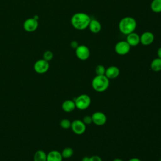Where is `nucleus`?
<instances>
[{"mask_svg": "<svg viewBox=\"0 0 161 161\" xmlns=\"http://www.w3.org/2000/svg\"><path fill=\"white\" fill-rule=\"evenodd\" d=\"M91 19L90 16L87 14L79 12L72 15L70 19V22L74 28L78 30H83L88 28Z\"/></svg>", "mask_w": 161, "mask_h": 161, "instance_id": "f257e3e1", "label": "nucleus"}, {"mask_svg": "<svg viewBox=\"0 0 161 161\" xmlns=\"http://www.w3.org/2000/svg\"><path fill=\"white\" fill-rule=\"evenodd\" d=\"M128 161H142V160L138 158H131L130 160H128Z\"/></svg>", "mask_w": 161, "mask_h": 161, "instance_id": "cd10ccee", "label": "nucleus"}, {"mask_svg": "<svg viewBox=\"0 0 161 161\" xmlns=\"http://www.w3.org/2000/svg\"><path fill=\"white\" fill-rule=\"evenodd\" d=\"M154 39V35L150 31H145L141 35H140V43L145 46L151 45L153 42Z\"/></svg>", "mask_w": 161, "mask_h": 161, "instance_id": "9b49d317", "label": "nucleus"}, {"mask_svg": "<svg viewBox=\"0 0 161 161\" xmlns=\"http://www.w3.org/2000/svg\"><path fill=\"white\" fill-rule=\"evenodd\" d=\"M89 157H84L82 158V161H89Z\"/></svg>", "mask_w": 161, "mask_h": 161, "instance_id": "c85d7f7f", "label": "nucleus"}, {"mask_svg": "<svg viewBox=\"0 0 161 161\" xmlns=\"http://www.w3.org/2000/svg\"><path fill=\"white\" fill-rule=\"evenodd\" d=\"M24 30L27 32H33L36 30L38 27V19L33 18L26 19L23 25Z\"/></svg>", "mask_w": 161, "mask_h": 161, "instance_id": "1a4fd4ad", "label": "nucleus"}, {"mask_svg": "<svg viewBox=\"0 0 161 161\" xmlns=\"http://www.w3.org/2000/svg\"><path fill=\"white\" fill-rule=\"evenodd\" d=\"M95 72L97 75H104L106 72V68L103 65H98L95 69Z\"/></svg>", "mask_w": 161, "mask_h": 161, "instance_id": "4be33fe9", "label": "nucleus"}, {"mask_svg": "<svg viewBox=\"0 0 161 161\" xmlns=\"http://www.w3.org/2000/svg\"><path fill=\"white\" fill-rule=\"evenodd\" d=\"M89 161H102V159L98 155H93L89 158Z\"/></svg>", "mask_w": 161, "mask_h": 161, "instance_id": "393cba45", "label": "nucleus"}, {"mask_svg": "<svg viewBox=\"0 0 161 161\" xmlns=\"http://www.w3.org/2000/svg\"><path fill=\"white\" fill-rule=\"evenodd\" d=\"M71 121L68 119H63L60 122V125L63 129H69L71 126Z\"/></svg>", "mask_w": 161, "mask_h": 161, "instance_id": "412c9836", "label": "nucleus"}, {"mask_svg": "<svg viewBox=\"0 0 161 161\" xmlns=\"http://www.w3.org/2000/svg\"><path fill=\"white\" fill-rule=\"evenodd\" d=\"M137 23L135 18L131 16H125L121 19L118 24L119 31L124 35H128L134 32L136 28Z\"/></svg>", "mask_w": 161, "mask_h": 161, "instance_id": "f03ea898", "label": "nucleus"}, {"mask_svg": "<svg viewBox=\"0 0 161 161\" xmlns=\"http://www.w3.org/2000/svg\"><path fill=\"white\" fill-rule=\"evenodd\" d=\"M126 41L131 47H136L140 43V35L135 32H132L126 35Z\"/></svg>", "mask_w": 161, "mask_h": 161, "instance_id": "ddd939ff", "label": "nucleus"}, {"mask_svg": "<svg viewBox=\"0 0 161 161\" xmlns=\"http://www.w3.org/2000/svg\"><path fill=\"white\" fill-rule=\"evenodd\" d=\"M113 161H123V160H121V158H116L115 159L113 160Z\"/></svg>", "mask_w": 161, "mask_h": 161, "instance_id": "c756f323", "label": "nucleus"}, {"mask_svg": "<svg viewBox=\"0 0 161 161\" xmlns=\"http://www.w3.org/2000/svg\"><path fill=\"white\" fill-rule=\"evenodd\" d=\"M150 68L154 72H159L161 70V58H154L150 64Z\"/></svg>", "mask_w": 161, "mask_h": 161, "instance_id": "a211bd4d", "label": "nucleus"}, {"mask_svg": "<svg viewBox=\"0 0 161 161\" xmlns=\"http://www.w3.org/2000/svg\"><path fill=\"white\" fill-rule=\"evenodd\" d=\"M79 45V43H78L76 40H73V41H72L71 43H70V47H71L72 48L75 49V50L77 48V47H78Z\"/></svg>", "mask_w": 161, "mask_h": 161, "instance_id": "a878e982", "label": "nucleus"}, {"mask_svg": "<svg viewBox=\"0 0 161 161\" xmlns=\"http://www.w3.org/2000/svg\"><path fill=\"white\" fill-rule=\"evenodd\" d=\"M119 73H120V70L119 68L116 66L112 65L106 69V72L104 75L109 79H113L117 78L119 76Z\"/></svg>", "mask_w": 161, "mask_h": 161, "instance_id": "f8f14e48", "label": "nucleus"}, {"mask_svg": "<svg viewBox=\"0 0 161 161\" xmlns=\"http://www.w3.org/2000/svg\"><path fill=\"white\" fill-rule=\"evenodd\" d=\"M33 161H47V153L42 150H37L34 154Z\"/></svg>", "mask_w": 161, "mask_h": 161, "instance_id": "f3484780", "label": "nucleus"}, {"mask_svg": "<svg viewBox=\"0 0 161 161\" xmlns=\"http://www.w3.org/2000/svg\"><path fill=\"white\" fill-rule=\"evenodd\" d=\"M74 101L76 108L80 110H85L87 109L91 103L90 96L86 94L79 95L77 97H75Z\"/></svg>", "mask_w": 161, "mask_h": 161, "instance_id": "20e7f679", "label": "nucleus"}, {"mask_svg": "<svg viewBox=\"0 0 161 161\" xmlns=\"http://www.w3.org/2000/svg\"><path fill=\"white\" fill-rule=\"evenodd\" d=\"M131 46L126 40H121L117 42L114 46L116 53L119 55H126L130 50Z\"/></svg>", "mask_w": 161, "mask_h": 161, "instance_id": "39448f33", "label": "nucleus"}, {"mask_svg": "<svg viewBox=\"0 0 161 161\" xmlns=\"http://www.w3.org/2000/svg\"><path fill=\"white\" fill-rule=\"evenodd\" d=\"M61 154L64 158H69L73 155L74 150L70 147H66L63 149V150L61 152Z\"/></svg>", "mask_w": 161, "mask_h": 161, "instance_id": "aec40b11", "label": "nucleus"}, {"mask_svg": "<svg viewBox=\"0 0 161 161\" xmlns=\"http://www.w3.org/2000/svg\"><path fill=\"white\" fill-rule=\"evenodd\" d=\"M157 55L158 57L161 58V47H160L158 50H157Z\"/></svg>", "mask_w": 161, "mask_h": 161, "instance_id": "bb28decb", "label": "nucleus"}, {"mask_svg": "<svg viewBox=\"0 0 161 161\" xmlns=\"http://www.w3.org/2000/svg\"><path fill=\"white\" fill-rule=\"evenodd\" d=\"M53 57V54L52 53V52H51L50 50H47L43 53V58L48 62L52 60Z\"/></svg>", "mask_w": 161, "mask_h": 161, "instance_id": "5701e85b", "label": "nucleus"}, {"mask_svg": "<svg viewBox=\"0 0 161 161\" xmlns=\"http://www.w3.org/2000/svg\"><path fill=\"white\" fill-rule=\"evenodd\" d=\"M158 161H161V158H160V159Z\"/></svg>", "mask_w": 161, "mask_h": 161, "instance_id": "7c9ffc66", "label": "nucleus"}, {"mask_svg": "<svg viewBox=\"0 0 161 161\" xmlns=\"http://www.w3.org/2000/svg\"><path fill=\"white\" fill-rule=\"evenodd\" d=\"M50 67L49 62L43 59L38 60L35 62L33 65L35 71L38 74H44L47 72Z\"/></svg>", "mask_w": 161, "mask_h": 161, "instance_id": "0eeeda50", "label": "nucleus"}, {"mask_svg": "<svg viewBox=\"0 0 161 161\" xmlns=\"http://www.w3.org/2000/svg\"><path fill=\"white\" fill-rule=\"evenodd\" d=\"M150 9L154 13H160L161 0H152L150 3Z\"/></svg>", "mask_w": 161, "mask_h": 161, "instance_id": "6ab92c4d", "label": "nucleus"}, {"mask_svg": "<svg viewBox=\"0 0 161 161\" xmlns=\"http://www.w3.org/2000/svg\"><path fill=\"white\" fill-rule=\"evenodd\" d=\"M91 32L93 33H97L101 30V25L100 22L95 19H91L88 26Z\"/></svg>", "mask_w": 161, "mask_h": 161, "instance_id": "dca6fc26", "label": "nucleus"}, {"mask_svg": "<svg viewBox=\"0 0 161 161\" xmlns=\"http://www.w3.org/2000/svg\"><path fill=\"white\" fill-rule=\"evenodd\" d=\"M75 104L74 100L67 99L64 101L62 104V109L67 113L73 111L75 109Z\"/></svg>", "mask_w": 161, "mask_h": 161, "instance_id": "2eb2a0df", "label": "nucleus"}, {"mask_svg": "<svg viewBox=\"0 0 161 161\" xmlns=\"http://www.w3.org/2000/svg\"><path fill=\"white\" fill-rule=\"evenodd\" d=\"M92 123L97 126H103L104 125L107 121V118L106 114L101 111L94 112L92 116Z\"/></svg>", "mask_w": 161, "mask_h": 161, "instance_id": "9d476101", "label": "nucleus"}, {"mask_svg": "<svg viewBox=\"0 0 161 161\" xmlns=\"http://www.w3.org/2000/svg\"><path fill=\"white\" fill-rule=\"evenodd\" d=\"M109 86V79L105 75H96L92 80V87L97 92L105 91Z\"/></svg>", "mask_w": 161, "mask_h": 161, "instance_id": "7ed1b4c3", "label": "nucleus"}, {"mask_svg": "<svg viewBox=\"0 0 161 161\" xmlns=\"http://www.w3.org/2000/svg\"><path fill=\"white\" fill-rule=\"evenodd\" d=\"M82 121L84 122V123L86 125H90L91 123H92V117L91 116H89V115H86L85 116L83 119H82Z\"/></svg>", "mask_w": 161, "mask_h": 161, "instance_id": "b1692460", "label": "nucleus"}, {"mask_svg": "<svg viewBox=\"0 0 161 161\" xmlns=\"http://www.w3.org/2000/svg\"><path fill=\"white\" fill-rule=\"evenodd\" d=\"M75 55L80 60H86L90 56L89 48L85 45H79L75 49Z\"/></svg>", "mask_w": 161, "mask_h": 161, "instance_id": "423d86ee", "label": "nucleus"}, {"mask_svg": "<svg viewBox=\"0 0 161 161\" xmlns=\"http://www.w3.org/2000/svg\"><path fill=\"white\" fill-rule=\"evenodd\" d=\"M70 128L72 131L76 135H82L86 130V125L82 120L75 119L71 123Z\"/></svg>", "mask_w": 161, "mask_h": 161, "instance_id": "6e6552de", "label": "nucleus"}, {"mask_svg": "<svg viewBox=\"0 0 161 161\" xmlns=\"http://www.w3.org/2000/svg\"><path fill=\"white\" fill-rule=\"evenodd\" d=\"M61 152L57 150H52L47 154V161H62Z\"/></svg>", "mask_w": 161, "mask_h": 161, "instance_id": "4468645a", "label": "nucleus"}]
</instances>
